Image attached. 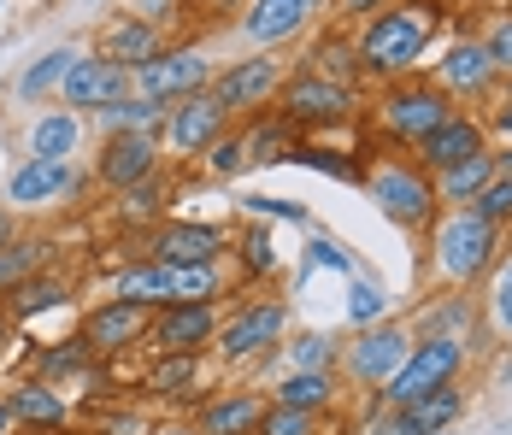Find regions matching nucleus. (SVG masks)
<instances>
[{
  "mask_svg": "<svg viewBox=\"0 0 512 435\" xmlns=\"http://www.w3.org/2000/svg\"><path fill=\"white\" fill-rule=\"evenodd\" d=\"M442 24H448V6L442 0H395V6H383L377 18H365L354 30L359 77H371V83L418 77L424 59L442 42Z\"/></svg>",
  "mask_w": 512,
  "mask_h": 435,
  "instance_id": "f257e3e1",
  "label": "nucleus"
},
{
  "mask_svg": "<svg viewBox=\"0 0 512 435\" xmlns=\"http://www.w3.org/2000/svg\"><path fill=\"white\" fill-rule=\"evenodd\" d=\"M501 265V230L471 206H448L430 224V271L442 289H477Z\"/></svg>",
  "mask_w": 512,
  "mask_h": 435,
  "instance_id": "f03ea898",
  "label": "nucleus"
},
{
  "mask_svg": "<svg viewBox=\"0 0 512 435\" xmlns=\"http://www.w3.org/2000/svg\"><path fill=\"white\" fill-rule=\"evenodd\" d=\"M365 194L377 200V212L407 230V236H430V224L442 218V200H436V177L412 159V153H389L377 165H365Z\"/></svg>",
  "mask_w": 512,
  "mask_h": 435,
  "instance_id": "7ed1b4c3",
  "label": "nucleus"
},
{
  "mask_svg": "<svg viewBox=\"0 0 512 435\" xmlns=\"http://www.w3.org/2000/svg\"><path fill=\"white\" fill-rule=\"evenodd\" d=\"M460 106L442 95L424 71L418 77H401V83H383L377 89V106H371V118H377V130H383V142L401 147V153H412V147L424 142L436 124H448Z\"/></svg>",
  "mask_w": 512,
  "mask_h": 435,
  "instance_id": "20e7f679",
  "label": "nucleus"
},
{
  "mask_svg": "<svg viewBox=\"0 0 512 435\" xmlns=\"http://www.w3.org/2000/svg\"><path fill=\"white\" fill-rule=\"evenodd\" d=\"M465 359H471V336H418L412 353L401 359V371L377 388V400H383L389 412H401V406H412V400H424L430 388L460 383Z\"/></svg>",
  "mask_w": 512,
  "mask_h": 435,
  "instance_id": "39448f33",
  "label": "nucleus"
},
{
  "mask_svg": "<svg viewBox=\"0 0 512 435\" xmlns=\"http://www.w3.org/2000/svg\"><path fill=\"white\" fill-rule=\"evenodd\" d=\"M124 300H142V306H183V300H218L224 294V271L218 265H165V259H136L124 277H118Z\"/></svg>",
  "mask_w": 512,
  "mask_h": 435,
  "instance_id": "423d86ee",
  "label": "nucleus"
},
{
  "mask_svg": "<svg viewBox=\"0 0 512 435\" xmlns=\"http://www.w3.org/2000/svg\"><path fill=\"white\" fill-rule=\"evenodd\" d=\"M289 341V300H277V294H259V300H242L224 324H218V359H230V365H248V359H265L271 347H283Z\"/></svg>",
  "mask_w": 512,
  "mask_h": 435,
  "instance_id": "0eeeda50",
  "label": "nucleus"
},
{
  "mask_svg": "<svg viewBox=\"0 0 512 435\" xmlns=\"http://www.w3.org/2000/svg\"><path fill=\"white\" fill-rule=\"evenodd\" d=\"M277 112L307 136V130H342L348 118H354V89L348 83H330V77H318V71H289L283 77V95H277Z\"/></svg>",
  "mask_w": 512,
  "mask_h": 435,
  "instance_id": "6e6552de",
  "label": "nucleus"
},
{
  "mask_svg": "<svg viewBox=\"0 0 512 435\" xmlns=\"http://www.w3.org/2000/svg\"><path fill=\"white\" fill-rule=\"evenodd\" d=\"M283 77H289V65L277 53H248V59H230V65L212 71V95L224 100L230 118H254V112H271L277 106Z\"/></svg>",
  "mask_w": 512,
  "mask_h": 435,
  "instance_id": "1a4fd4ad",
  "label": "nucleus"
},
{
  "mask_svg": "<svg viewBox=\"0 0 512 435\" xmlns=\"http://www.w3.org/2000/svg\"><path fill=\"white\" fill-rule=\"evenodd\" d=\"M412 341L418 336H412L407 324H389V318H383V324H371V330H354V341H342V359H336V365H342V377L354 388H383L401 371V359L412 353Z\"/></svg>",
  "mask_w": 512,
  "mask_h": 435,
  "instance_id": "9d476101",
  "label": "nucleus"
},
{
  "mask_svg": "<svg viewBox=\"0 0 512 435\" xmlns=\"http://www.w3.org/2000/svg\"><path fill=\"white\" fill-rule=\"evenodd\" d=\"M201 89H212V59L201 48H165L142 71H130V95L154 100V106H177Z\"/></svg>",
  "mask_w": 512,
  "mask_h": 435,
  "instance_id": "9b49d317",
  "label": "nucleus"
},
{
  "mask_svg": "<svg viewBox=\"0 0 512 435\" xmlns=\"http://www.w3.org/2000/svg\"><path fill=\"white\" fill-rule=\"evenodd\" d=\"M430 83L454 106H471V100H489L501 89V71L483 48V36H465V42H448V48L430 59Z\"/></svg>",
  "mask_w": 512,
  "mask_h": 435,
  "instance_id": "f8f14e48",
  "label": "nucleus"
},
{
  "mask_svg": "<svg viewBox=\"0 0 512 435\" xmlns=\"http://www.w3.org/2000/svg\"><path fill=\"white\" fill-rule=\"evenodd\" d=\"M230 124H236V118L224 112V100L212 95V89H201V95H189V100H177V106H165V124H159V136H165V147H171V153L195 159V153H206V147L218 142Z\"/></svg>",
  "mask_w": 512,
  "mask_h": 435,
  "instance_id": "ddd939ff",
  "label": "nucleus"
},
{
  "mask_svg": "<svg viewBox=\"0 0 512 435\" xmlns=\"http://www.w3.org/2000/svg\"><path fill=\"white\" fill-rule=\"evenodd\" d=\"M59 100H65V112H106V106H118V100H130V71L124 65H112L101 53H77V65L65 71V83H59Z\"/></svg>",
  "mask_w": 512,
  "mask_h": 435,
  "instance_id": "4468645a",
  "label": "nucleus"
},
{
  "mask_svg": "<svg viewBox=\"0 0 512 435\" xmlns=\"http://www.w3.org/2000/svg\"><path fill=\"white\" fill-rule=\"evenodd\" d=\"M148 324H154V306L112 294V300H101V306H89V318H83V341H89L95 359H101V353H130V347L148 341Z\"/></svg>",
  "mask_w": 512,
  "mask_h": 435,
  "instance_id": "2eb2a0df",
  "label": "nucleus"
},
{
  "mask_svg": "<svg viewBox=\"0 0 512 435\" xmlns=\"http://www.w3.org/2000/svg\"><path fill=\"white\" fill-rule=\"evenodd\" d=\"M218 300H183V306H159L148 324V347L154 353H201L218 341Z\"/></svg>",
  "mask_w": 512,
  "mask_h": 435,
  "instance_id": "dca6fc26",
  "label": "nucleus"
},
{
  "mask_svg": "<svg viewBox=\"0 0 512 435\" xmlns=\"http://www.w3.org/2000/svg\"><path fill=\"white\" fill-rule=\"evenodd\" d=\"M95 177L112 194H130L142 183L159 177V136H106L101 159H95Z\"/></svg>",
  "mask_w": 512,
  "mask_h": 435,
  "instance_id": "f3484780",
  "label": "nucleus"
},
{
  "mask_svg": "<svg viewBox=\"0 0 512 435\" xmlns=\"http://www.w3.org/2000/svg\"><path fill=\"white\" fill-rule=\"evenodd\" d=\"M471 153H489V130H483V118L477 112H454L448 124H436L424 142L412 147V159L430 171V177H442V171H454L460 159H471Z\"/></svg>",
  "mask_w": 512,
  "mask_h": 435,
  "instance_id": "a211bd4d",
  "label": "nucleus"
},
{
  "mask_svg": "<svg viewBox=\"0 0 512 435\" xmlns=\"http://www.w3.org/2000/svg\"><path fill=\"white\" fill-rule=\"evenodd\" d=\"M312 18H318V12H312V0H248L236 30H242L259 53H277V48H289Z\"/></svg>",
  "mask_w": 512,
  "mask_h": 435,
  "instance_id": "6ab92c4d",
  "label": "nucleus"
},
{
  "mask_svg": "<svg viewBox=\"0 0 512 435\" xmlns=\"http://www.w3.org/2000/svg\"><path fill=\"white\" fill-rule=\"evenodd\" d=\"M224 247H230V236L212 230V224H159L148 236V259H165V265H218Z\"/></svg>",
  "mask_w": 512,
  "mask_h": 435,
  "instance_id": "aec40b11",
  "label": "nucleus"
},
{
  "mask_svg": "<svg viewBox=\"0 0 512 435\" xmlns=\"http://www.w3.org/2000/svg\"><path fill=\"white\" fill-rule=\"evenodd\" d=\"M101 59H112V65H124V71H142L148 59H159L165 53V30L159 24H148L142 12H124V18H112L101 30Z\"/></svg>",
  "mask_w": 512,
  "mask_h": 435,
  "instance_id": "412c9836",
  "label": "nucleus"
},
{
  "mask_svg": "<svg viewBox=\"0 0 512 435\" xmlns=\"http://www.w3.org/2000/svg\"><path fill=\"white\" fill-rule=\"evenodd\" d=\"M71 189H77L71 159H24L12 171V183H6V200L24 206V212H36V206H48V200H59V194H71Z\"/></svg>",
  "mask_w": 512,
  "mask_h": 435,
  "instance_id": "4be33fe9",
  "label": "nucleus"
},
{
  "mask_svg": "<svg viewBox=\"0 0 512 435\" xmlns=\"http://www.w3.org/2000/svg\"><path fill=\"white\" fill-rule=\"evenodd\" d=\"M465 406H471V394H465L460 383H448V388H430L424 400H412L401 412H389V418H395L401 435H442L465 418Z\"/></svg>",
  "mask_w": 512,
  "mask_h": 435,
  "instance_id": "5701e85b",
  "label": "nucleus"
},
{
  "mask_svg": "<svg viewBox=\"0 0 512 435\" xmlns=\"http://www.w3.org/2000/svg\"><path fill=\"white\" fill-rule=\"evenodd\" d=\"M6 406H12V418H18V430H36V435H65V394L42 377H30V383H12L6 388Z\"/></svg>",
  "mask_w": 512,
  "mask_h": 435,
  "instance_id": "b1692460",
  "label": "nucleus"
},
{
  "mask_svg": "<svg viewBox=\"0 0 512 435\" xmlns=\"http://www.w3.org/2000/svg\"><path fill=\"white\" fill-rule=\"evenodd\" d=\"M265 406H271V400H259L254 388H224V394H212L201 406L195 430L201 435H254L259 418H265Z\"/></svg>",
  "mask_w": 512,
  "mask_h": 435,
  "instance_id": "393cba45",
  "label": "nucleus"
},
{
  "mask_svg": "<svg viewBox=\"0 0 512 435\" xmlns=\"http://www.w3.org/2000/svg\"><path fill=\"white\" fill-rule=\"evenodd\" d=\"M242 147H248V165H283V159H295V147H301V130L271 106V112H254L248 118V130H242Z\"/></svg>",
  "mask_w": 512,
  "mask_h": 435,
  "instance_id": "a878e982",
  "label": "nucleus"
},
{
  "mask_svg": "<svg viewBox=\"0 0 512 435\" xmlns=\"http://www.w3.org/2000/svg\"><path fill=\"white\" fill-rule=\"evenodd\" d=\"M271 400L324 418V412H336V400H342V377H336V371H283V383H277Z\"/></svg>",
  "mask_w": 512,
  "mask_h": 435,
  "instance_id": "bb28decb",
  "label": "nucleus"
},
{
  "mask_svg": "<svg viewBox=\"0 0 512 435\" xmlns=\"http://www.w3.org/2000/svg\"><path fill=\"white\" fill-rule=\"evenodd\" d=\"M48 265H53L48 236H12V242L0 247V294H12L18 283H30V277H42Z\"/></svg>",
  "mask_w": 512,
  "mask_h": 435,
  "instance_id": "cd10ccee",
  "label": "nucleus"
},
{
  "mask_svg": "<svg viewBox=\"0 0 512 435\" xmlns=\"http://www.w3.org/2000/svg\"><path fill=\"white\" fill-rule=\"evenodd\" d=\"M83 142V118L77 112H42L36 124H30V159H71Z\"/></svg>",
  "mask_w": 512,
  "mask_h": 435,
  "instance_id": "c85d7f7f",
  "label": "nucleus"
},
{
  "mask_svg": "<svg viewBox=\"0 0 512 435\" xmlns=\"http://www.w3.org/2000/svg\"><path fill=\"white\" fill-rule=\"evenodd\" d=\"M489 177H495V159H489V153H471V159H460L454 171H442V177H436L442 212H448V206H471L477 194L489 189Z\"/></svg>",
  "mask_w": 512,
  "mask_h": 435,
  "instance_id": "c756f323",
  "label": "nucleus"
},
{
  "mask_svg": "<svg viewBox=\"0 0 512 435\" xmlns=\"http://www.w3.org/2000/svg\"><path fill=\"white\" fill-rule=\"evenodd\" d=\"M195 383H201V353H159L148 371V394L159 400H183L195 394Z\"/></svg>",
  "mask_w": 512,
  "mask_h": 435,
  "instance_id": "7c9ffc66",
  "label": "nucleus"
},
{
  "mask_svg": "<svg viewBox=\"0 0 512 435\" xmlns=\"http://www.w3.org/2000/svg\"><path fill=\"white\" fill-rule=\"evenodd\" d=\"M71 300V283L65 277H30V283H18V289L6 294V318L18 324V318H36V312H53V306H65Z\"/></svg>",
  "mask_w": 512,
  "mask_h": 435,
  "instance_id": "2f4dec72",
  "label": "nucleus"
},
{
  "mask_svg": "<svg viewBox=\"0 0 512 435\" xmlns=\"http://www.w3.org/2000/svg\"><path fill=\"white\" fill-rule=\"evenodd\" d=\"M101 118L106 136H159V124H165V106H154V100H118V106H106V112H95Z\"/></svg>",
  "mask_w": 512,
  "mask_h": 435,
  "instance_id": "473e14b6",
  "label": "nucleus"
},
{
  "mask_svg": "<svg viewBox=\"0 0 512 435\" xmlns=\"http://www.w3.org/2000/svg\"><path fill=\"white\" fill-rule=\"evenodd\" d=\"M77 65V48H53L42 53L24 77H18V100H30V106H42L48 95H59V83H65V71Z\"/></svg>",
  "mask_w": 512,
  "mask_h": 435,
  "instance_id": "72a5a7b5",
  "label": "nucleus"
},
{
  "mask_svg": "<svg viewBox=\"0 0 512 435\" xmlns=\"http://www.w3.org/2000/svg\"><path fill=\"white\" fill-rule=\"evenodd\" d=\"M477 324V306L465 289H448L436 306H424V336H471Z\"/></svg>",
  "mask_w": 512,
  "mask_h": 435,
  "instance_id": "f704fd0d",
  "label": "nucleus"
},
{
  "mask_svg": "<svg viewBox=\"0 0 512 435\" xmlns=\"http://www.w3.org/2000/svg\"><path fill=\"white\" fill-rule=\"evenodd\" d=\"M307 71H318V77H330V83H348V89H354V83H359L354 42H342V36H324V42L307 53Z\"/></svg>",
  "mask_w": 512,
  "mask_h": 435,
  "instance_id": "c9c22d12",
  "label": "nucleus"
},
{
  "mask_svg": "<svg viewBox=\"0 0 512 435\" xmlns=\"http://www.w3.org/2000/svg\"><path fill=\"white\" fill-rule=\"evenodd\" d=\"M295 165L324 171V177H342V183H365V153H342V147H295Z\"/></svg>",
  "mask_w": 512,
  "mask_h": 435,
  "instance_id": "e433bc0d",
  "label": "nucleus"
},
{
  "mask_svg": "<svg viewBox=\"0 0 512 435\" xmlns=\"http://www.w3.org/2000/svg\"><path fill=\"white\" fill-rule=\"evenodd\" d=\"M289 347V371H336V359H342V341L336 336H295V341H283Z\"/></svg>",
  "mask_w": 512,
  "mask_h": 435,
  "instance_id": "4c0bfd02",
  "label": "nucleus"
},
{
  "mask_svg": "<svg viewBox=\"0 0 512 435\" xmlns=\"http://www.w3.org/2000/svg\"><path fill=\"white\" fill-rule=\"evenodd\" d=\"M71 371H95V353H89L83 336H71V341H59V347L42 353V383H59V377H71Z\"/></svg>",
  "mask_w": 512,
  "mask_h": 435,
  "instance_id": "58836bf2",
  "label": "nucleus"
},
{
  "mask_svg": "<svg viewBox=\"0 0 512 435\" xmlns=\"http://www.w3.org/2000/svg\"><path fill=\"white\" fill-rule=\"evenodd\" d=\"M254 435H324V418H318V412H295V406H277V400H271Z\"/></svg>",
  "mask_w": 512,
  "mask_h": 435,
  "instance_id": "ea45409f",
  "label": "nucleus"
},
{
  "mask_svg": "<svg viewBox=\"0 0 512 435\" xmlns=\"http://www.w3.org/2000/svg\"><path fill=\"white\" fill-rule=\"evenodd\" d=\"M383 318H389V294L359 277L354 289H348V324H354V330H371V324H383Z\"/></svg>",
  "mask_w": 512,
  "mask_h": 435,
  "instance_id": "a19ab883",
  "label": "nucleus"
},
{
  "mask_svg": "<svg viewBox=\"0 0 512 435\" xmlns=\"http://www.w3.org/2000/svg\"><path fill=\"white\" fill-rule=\"evenodd\" d=\"M206 171H212V177H236V171H248V147H242V130H236V124L206 147Z\"/></svg>",
  "mask_w": 512,
  "mask_h": 435,
  "instance_id": "79ce46f5",
  "label": "nucleus"
},
{
  "mask_svg": "<svg viewBox=\"0 0 512 435\" xmlns=\"http://www.w3.org/2000/svg\"><path fill=\"white\" fill-rule=\"evenodd\" d=\"M236 259H242V271L248 277H271L277 271V247H271V230H242V247H236Z\"/></svg>",
  "mask_w": 512,
  "mask_h": 435,
  "instance_id": "37998d69",
  "label": "nucleus"
},
{
  "mask_svg": "<svg viewBox=\"0 0 512 435\" xmlns=\"http://www.w3.org/2000/svg\"><path fill=\"white\" fill-rule=\"evenodd\" d=\"M477 218H489L495 230H512V177H489V189L471 200Z\"/></svg>",
  "mask_w": 512,
  "mask_h": 435,
  "instance_id": "c03bdc74",
  "label": "nucleus"
},
{
  "mask_svg": "<svg viewBox=\"0 0 512 435\" xmlns=\"http://www.w3.org/2000/svg\"><path fill=\"white\" fill-rule=\"evenodd\" d=\"M489 277H495V283H489V318H495V330L512 341V259H501Z\"/></svg>",
  "mask_w": 512,
  "mask_h": 435,
  "instance_id": "a18cd8bd",
  "label": "nucleus"
},
{
  "mask_svg": "<svg viewBox=\"0 0 512 435\" xmlns=\"http://www.w3.org/2000/svg\"><path fill=\"white\" fill-rule=\"evenodd\" d=\"M483 48H489V59H495V71H501V83H512V6L483 30Z\"/></svg>",
  "mask_w": 512,
  "mask_h": 435,
  "instance_id": "49530a36",
  "label": "nucleus"
},
{
  "mask_svg": "<svg viewBox=\"0 0 512 435\" xmlns=\"http://www.w3.org/2000/svg\"><path fill=\"white\" fill-rule=\"evenodd\" d=\"M242 206H248V212H259V218H283V224H307V206H301V200H277V194H248Z\"/></svg>",
  "mask_w": 512,
  "mask_h": 435,
  "instance_id": "de8ad7c7",
  "label": "nucleus"
},
{
  "mask_svg": "<svg viewBox=\"0 0 512 435\" xmlns=\"http://www.w3.org/2000/svg\"><path fill=\"white\" fill-rule=\"evenodd\" d=\"M118 200H124V218H154L159 206H165L159 177H154V183H142V189H130V194H118Z\"/></svg>",
  "mask_w": 512,
  "mask_h": 435,
  "instance_id": "09e8293b",
  "label": "nucleus"
},
{
  "mask_svg": "<svg viewBox=\"0 0 512 435\" xmlns=\"http://www.w3.org/2000/svg\"><path fill=\"white\" fill-rule=\"evenodd\" d=\"M312 265H324V271H354L348 247H342V242H330V236H312Z\"/></svg>",
  "mask_w": 512,
  "mask_h": 435,
  "instance_id": "8fccbe9b",
  "label": "nucleus"
},
{
  "mask_svg": "<svg viewBox=\"0 0 512 435\" xmlns=\"http://www.w3.org/2000/svg\"><path fill=\"white\" fill-rule=\"evenodd\" d=\"M383 6H395V0H336V18L359 30V24H365V18H377Z\"/></svg>",
  "mask_w": 512,
  "mask_h": 435,
  "instance_id": "3c124183",
  "label": "nucleus"
},
{
  "mask_svg": "<svg viewBox=\"0 0 512 435\" xmlns=\"http://www.w3.org/2000/svg\"><path fill=\"white\" fill-rule=\"evenodd\" d=\"M136 12H142L148 24L165 30V24H177V18H183V0H136Z\"/></svg>",
  "mask_w": 512,
  "mask_h": 435,
  "instance_id": "603ef678",
  "label": "nucleus"
},
{
  "mask_svg": "<svg viewBox=\"0 0 512 435\" xmlns=\"http://www.w3.org/2000/svg\"><path fill=\"white\" fill-rule=\"evenodd\" d=\"M483 130H489V136H501V142H512V100H501V106L483 118Z\"/></svg>",
  "mask_w": 512,
  "mask_h": 435,
  "instance_id": "864d4df0",
  "label": "nucleus"
},
{
  "mask_svg": "<svg viewBox=\"0 0 512 435\" xmlns=\"http://www.w3.org/2000/svg\"><path fill=\"white\" fill-rule=\"evenodd\" d=\"M489 159H495V177H512V142L489 147Z\"/></svg>",
  "mask_w": 512,
  "mask_h": 435,
  "instance_id": "5fc2aeb1",
  "label": "nucleus"
},
{
  "mask_svg": "<svg viewBox=\"0 0 512 435\" xmlns=\"http://www.w3.org/2000/svg\"><path fill=\"white\" fill-rule=\"evenodd\" d=\"M354 435H401V430H395V418H389V412H383V418H371V424H359Z\"/></svg>",
  "mask_w": 512,
  "mask_h": 435,
  "instance_id": "6e6d98bb",
  "label": "nucleus"
},
{
  "mask_svg": "<svg viewBox=\"0 0 512 435\" xmlns=\"http://www.w3.org/2000/svg\"><path fill=\"white\" fill-rule=\"evenodd\" d=\"M18 430V418H12V406H6V394H0V435H12Z\"/></svg>",
  "mask_w": 512,
  "mask_h": 435,
  "instance_id": "4d7b16f0",
  "label": "nucleus"
},
{
  "mask_svg": "<svg viewBox=\"0 0 512 435\" xmlns=\"http://www.w3.org/2000/svg\"><path fill=\"white\" fill-rule=\"evenodd\" d=\"M148 435H201L195 424H159V430H148Z\"/></svg>",
  "mask_w": 512,
  "mask_h": 435,
  "instance_id": "13d9d810",
  "label": "nucleus"
},
{
  "mask_svg": "<svg viewBox=\"0 0 512 435\" xmlns=\"http://www.w3.org/2000/svg\"><path fill=\"white\" fill-rule=\"evenodd\" d=\"M12 242V212H6V206H0V247Z\"/></svg>",
  "mask_w": 512,
  "mask_h": 435,
  "instance_id": "bf43d9fd",
  "label": "nucleus"
},
{
  "mask_svg": "<svg viewBox=\"0 0 512 435\" xmlns=\"http://www.w3.org/2000/svg\"><path fill=\"white\" fill-rule=\"evenodd\" d=\"M6 341H12V318H6V306H0V353H6Z\"/></svg>",
  "mask_w": 512,
  "mask_h": 435,
  "instance_id": "052dcab7",
  "label": "nucleus"
},
{
  "mask_svg": "<svg viewBox=\"0 0 512 435\" xmlns=\"http://www.w3.org/2000/svg\"><path fill=\"white\" fill-rule=\"evenodd\" d=\"M0 18H6V0H0Z\"/></svg>",
  "mask_w": 512,
  "mask_h": 435,
  "instance_id": "680f3d73",
  "label": "nucleus"
},
{
  "mask_svg": "<svg viewBox=\"0 0 512 435\" xmlns=\"http://www.w3.org/2000/svg\"><path fill=\"white\" fill-rule=\"evenodd\" d=\"M218 6H230V0H218ZM242 6H248V0H242Z\"/></svg>",
  "mask_w": 512,
  "mask_h": 435,
  "instance_id": "e2e57ef3",
  "label": "nucleus"
},
{
  "mask_svg": "<svg viewBox=\"0 0 512 435\" xmlns=\"http://www.w3.org/2000/svg\"><path fill=\"white\" fill-rule=\"evenodd\" d=\"M442 435H460V430H442Z\"/></svg>",
  "mask_w": 512,
  "mask_h": 435,
  "instance_id": "0e129e2a",
  "label": "nucleus"
},
{
  "mask_svg": "<svg viewBox=\"0 0 512 435\" xmlns=\"http://www.w3.org/2000/svg\"><path fill=\"white\" fill-rule=\"evenodd\" d=\"M442 6H448V0H442Z\"/></svg>",
  "mask_w": 512,
  "mask_h": 435,
  "instance_id": "69168bd1",
  "label": "nucleus"
},
{
  "mask_svg": "<svg viewBox=\"0 0 512 435\" xmlns=\"http://www.w3.org/2000/svg\"><path fill=\"white\" fill-rule=\"evenodd\" d=\"M507 6H512V0H507Z\"/></svg>",
  "mask_w": 512,
  "mask_h": 435,
  "instance_id": "338daca9",
  "label": "nucleus"
}]
</instances>
